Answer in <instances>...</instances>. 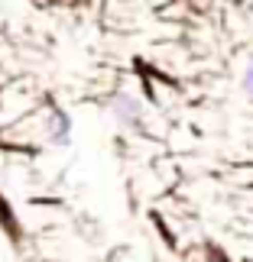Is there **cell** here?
<instances>
[{
	"instance_id": "cell-1",
	"label": "cell",
	"mask_w": 253,
	"mask_h": 262,
	"mask_svg": "<svg viewBox=\"0 0 253 262\" xmlns=\"http://www.w3.org/2000/svg\"><path fill=\"white\" fill-rule=\"evenodd\" d=\"M114 117L120 120V123H137L140 120V104L133 97H117L114 100Z\"/></svg>"
},
{
	"instance_id": "cell-3",
	"label": "cell",
	"mask_w": 253,
	"mask_h": 262,
	"mask_svg": "<svg viewBox=\"0 0 253 262\" xmlns=\"http://www.w3.org/2000/svg\"><path fill=\"white\" fill-rule=\"evenodd\" d=\"M244 91H247V94H253V62H250V68L244 72Z\"/></svg>"
},
{
	"instance_id": "cell-2",
	"label": "cell",
	"mask_w": 253,
	"mask_h": 262,
	"mask_svg": "<svg viewBox=\"0 0 253 262\" xmlns=\"http://www.w3.org/2000/svg\"><path fill=\"white\" fill-rule=\"evenodd\" d=\"M68 133H72V123H68V117H65V114H55V126L49 129L52 143H55V146H65V143H68Z\"/></svg>"
}]
</instances>
